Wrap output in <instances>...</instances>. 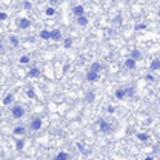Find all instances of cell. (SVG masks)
Wrapping results in <instances>:
<instances>
[{
  "label": "cell",
  "mask_w": 160,
  "mask_h": 160,
  "mask_svg": "<svg viewBox=\"0 0 160 160\" xmlns=\"http://www.w3.org/2000/svg\"><path fill=\"white\" fill-rule=\"evenodd\" d=\"M42 126H43V120H42L40 117H34V119L29 122V128H31V131H40Z\"/></svg>",
  "instance_id": "cell-3"
},
{
  "label": "cell",
  "mask_w": 160,
  "mask_h": 160,
  "mask_svg": "<svg viewBox=\"0 0 160 160\" xmlns=\"http://www.w3.org/2000/svg\"><path fill=\"white\" fill-rule=\"evenodd\" d=\"M135 96V89L132 86H126V97H134Z\"/></svg>",
  "instance_id": "cell-27"
},
{
  "label": "cell",
  "mask_w": 160,
  "mask_h": 160,
  "mask_svg": "<svg viewBox=\"0 0 160 160\" xmlns=\"http://www.w3.org/2000/svg\"><path fill=\"white\" fill-rule=\"evenodd\" d=\"M56 13H57V11H56V8H54V6H51V5L45 10V16H48V17H54V16H56Z\"/></svg>",
  "instance_id": "cell-22"
},
{
  "label": "cell",
  "mask_w": 160,
  "mask_h": 160,
  "mask_svg": "<svg viewBox=\"0 0 160 160\" xmlns=\"http://www.w3.org/2000/svg\"><path fill=\"white\" fill-rule=\"evenodd\" d=\"M2 49H3V43L0 42V53H2Z\"/></svg>",
  "instance_id": "cell-35"
},
{
  "label": "cell",
  "mask_w": 160,
  "mask_h": 160,
  "mask_svg": "<svg viewBox=\"0 0 160 160\" xmlns=\"http://www.w3.org/2000/svg\"><path fill=\"white\" fill-rule=\"evenodd\" d=\"M13 102H14V94H6L5 96V99H3V105L5 106H10V105H13Z\"/></svg>",
  "instance_id": "cell-19"
},
{
  "label": "cell",
  "mask_w": 160,
  "mask_h": 160,
  "mask_svg": "<svg viewBox=\"0 0 160 160\" xmlns=\"http://www.w3.org/2000/svg\"><path fill=\"white\" fill-rule=\"evenodd\" d=\"M145 80H146V82H154V76H152V74H146Z\"/></svg>",
  "instance_id": "cell-33"
},
{
  "label": "cell",
  "mask_w": 160,
  "mask_h": 160,
  "mask_svg": "<svg viewBox=\"0 0 160 160\" xmlns=\"http://www.w3.org/2000/svg\"><path fill=\"white\" fill-rule=\"evenodd\" d=\"M25 108L22 106V105H13L11 106V111H10V114H11V117L14 119V120H19V119H22L23 115H25Z\"/></svg>",
  "instance_id": "cell-1"
},
{
  "label": "cell",
  "mask_w": 160,
  "mask_h": 160,
  "mask_svg": "<svg viewBox=\"0 0 160 160\" xmlns=\"http://www.w3.org/2000/svg\"><path fill=\"white\" fill-rule=\"evenodd\" d=\"M28 77H31V79H39V77H40V69H39V68H31V69L28 71Z\"/></svg>",
  "instance_id": "cell-15"
},
{
  "label": "cell",
  "mask_w": 160,
  "mask_h": 160,
  "mask_svg": "<svg viewBox=\"0 0 160 160\" xmlns=\"http://www.w3.org/2000/svg\"><path fill=\"white\" fill-rule=\"evenodd\" d=\"M89 23V19L86 17V14H83V16H79V17H76V25H79L80 28H85L86 25Z\"/></svg>",
  "instance_id": "cell-7"
},
{
  "label": "cell",
  "mask_w": 160,
  "mask_h": 160,
  "mask_svg": "<svg viewBox=\"0 0 160 160\" xmlns=\"http://www.w3.org/2000/svg\"><path fill=\"white\" fill-rule=\"evenodd\" d=\"M96 123H97V126H99V131H100V132H103V134H109V132L112 131L111 123H109V122H106L105 119H99Z\"/></svg>",
  "instance_id": "cell-2"
},
{
  "label": "cell",
  "mask_w": 160,
  "mask_h": 160,
  "mask_svg": "<svg viewBox=\"0 0 160 160\" xmlns=\"http://www.w3.org/2000/svg\"><path fill=\"white\" fill-rule=\"evenodd\" d=\"M85 79H86V82L94 83V82H97V80H99V72H94V71L88 69V72L85 74Z\"/></svg>",
  "instance_id": "cell-6"
},
{
  "label": "cell",
  "mask_w": 160,
  "mask_h": 160,
  "mask_svg": "<svg viewBox=\"0 0 160 160\" xmlns=\"http://www.w3.org/2000/svg\"><path fill=\"white\" fill-rule=\"evenodd\" d=\"M106 112L114 114V112H115V106H114V105H108V106H106Z\"/></svg>",
  "instance_id": "cell-30"
},
{
  "label": "cell",
  "mask_w": 160,
  "mask_h": 160,
  "mask_svg": "<svg viewBox=\"0 0 160 160\" xmlns=\"http://www.w3.org/2000/svg\"><path fill=\"white\" fill-rule=\"evenodd\" d=\"M72 45H74V39L72 37H63V48L65 49H69Z\"/></svg>",
  "instance_id": "cell-17"
},
{
  "label": "cell",
  "mask_w": 160,
  "mask_h": 160,
  "mask_svg": "<svg viewBox=\"0 0 160 160\" xmlns=\"http://www.w3.org/2000/svg\"><path fill=\"white\" fill-rule=\"evenodd\" d=\"M129 57H131V59H134L135 62H140L143 56H142V51L135 48V49H131V53H129Z\"/></svg>",
  "instance_id": "cell-11"
},
{
  "label": "cell",
  "mask_w": 160,
  "mask_h": 160,
  "mask_svg": "<svg viewBox=\"0 0 160 160\" xmlns=\"http://www.w3.org/2000/svg\"><path fill=\"white\" fill-rule=\"evenodd\" d=\"M39 37H40L42 40H51V31H49V29H42V31L39 33Z\"/></svg>",
  "instance_id": "cell-14"
},
{
  "label": "cell",
  "mask_w": 160,
  "mask_h": 160,
  "mask_svg": "<svg viewBox=\"0 0 160 160\" xmlns=\"http://www.w3.org/2000/svg\"><path fill=\"white\" fill-rule=\"evenodd\" d=\"M135 139L140 140V142H148L149 135H148L146 132H137V134H135Z\"/></svg>",
  "instance_id": "cell-23"
},
{
  "label": "cell",
  "mask_w": 160,
  "mask_h": 160,
  "mask_svg": "<svg viewBox=\"0 0 160 160\" xmlns=\"http://www.w3.org/2000/svg\"><path fill=\"white\" fill-rule=\"evenodd\" d=\"M8 40H10V45H11L13 48H17V46L20 45V40H19V37H17V36H10V37H8Z\"/></svg>",
  "instance_id": "cell-16"
},
{
  "label": "cell",
  "mask_w": 160,
  "mask_h": 160,
  "mask_svg": "<svg viewBox=\"0 0 160 160\" xmlns=\"http://www.w3.org/2000/svg\"><path fill=\"white\" fill-rule=\"evenodd\" d=\"M8 19V14L6 13H0V22H3V20H6Z\"/></svg>",
  "instance_id": "cell-32"
},
{
  "label": "cell",
  "mask_w": 160,
  "mask_h": 160,
  "mask_svg": "<svg viewBox=\"0 0 160 160\" xmlns=\"http://www.w3.org/2000/svg\"><path fill=\"white\" fill-rule=\"evenodd\" d=\"M23 146H25V137L17 139V140H16V149H17V151H22Z\"/></svg>",
  "instance_id": "cell-24"
},
{
  "label": "cell",
  "mask_w": 160,
  "mask_h": 160,
  "mask_svg": "<svg viewBox=\"0 0 160 160\" xmlns=\"http://www.w3.org/2000/svg\"><path fill=\"white\" fill-rule=\"evenodd\" d=\"M51 40H54V42H60V40H63L62 31H60V29H53V31H51Z\"/></svg>",
  "instance_id": "cell-10"
},
{
  "label": "cell",
  "mask_w": 160,
  "mask_h": 160,
  "mask_svg": "<svg viewBox=\"0 0 160 160\" xmlns=\"http://www.w3.org/2000/svg\"><path fill=\"white\" fill-rule=\"evenodd\" d=\"M29 62H31V57H29V56H22V57L19 59V63H20V65H28Z\"/></svg>",
  "instance_id": "cell-26"
},
{
  "label": "cell",
  "mask_w": 160,
  "mask_h": 160,
  "mask_svg": "<svg viewBox=\"0 0 160 160\" xmlns=\"http://www.w3.org/2000/svg\"><path fill=\"white\" fill-rule=\"evenodd\" d=\"M146 28H148V25H146V23H143V22H140V23L134 25V31H143V29H146Z\"/></svg>",
  "instance_id": "cell-25"
},
{
  "label": "cell",
  "mask_w": 160,
  "mask_h": 160,
  "mask_svg": "<svg viewBox=\"0 0 160 160\" xmlns=\"http://www.w3.org/2000/svg\"><path fill=\"white\" fill-rule=\"evenodd\" d=\"M85 100H86V103H92V102L96 100V92H94V91H86Z\"/></svg>",
  "instance_id": "cell-18"
},
{
  "label": "cell",
  "mask_w": 160,
  "mask_h": 160,
  "mask_svg": "<svg viewBox=\"0 0 160 160\" xmlns=\"http://www.w3.org/2000/svg\"><path fill=\"white\" fill-rule=\"evenodd\" d=\"M149 68H151V71H158V69H160V59H154V60L151 62Z\"/></svg>",
  "instance_id": "cell-20"
},
{
  "label": "cell",
  "mask_w": 160,
  "mask_h": 160,
  "mask_svg": "<svg viewBox=\"0 0 160 160\" xmlns=\"http://www.w3.org/2000/svg\"><path fill=\"white\" fill-rule=\"evenodd\" d=\"M157 16H158V17H160V8H158V11H157Z\"/></svg>",
  "instance_id": "cell-36"
},
{
  "label": "cell",
  "mask_w": 160,
  "mask_h": 160,
  "mask_svg": "<svg viewBox=\"0 0 160 160\" xmlns=\"http://www.w3.org/2000/svg\"><path fill=\"white\" fill-rule=\"evenodd\" d=\"M77 148H79V151H80L82 154H88V152L85 151V148H83V145H82V143H77Z\"/></svg>",
  "instance_id": "cell-31"
},
{
  "label": "cell",
  "mask_w": 160,
  "mask_h": 160,
  "mask_svg": "<svg viewBox=\"0 0 160 160\" xmlns=\"http://www.w3.org/2000/svg\"><path fill=\"white\" fill-rule=\"evenodd\" d=\"M89 69H91V71H94V72H99V74H100V71L103 69V65H102L100 62H92V63H91V66H89Z\"/></svg>",
  "instance_id": "cell-12"
},
{
  "label": "cell",
  "mask_w": 160,
  "mask_h": 160,
  "mask_svg": "<svg viewBox=\"0 0 160 160\" xmlns=\"http://www.w3.org/2000/svg\"><path fill=\"white\" fill-rule=\"evenodd\" d=\"M69 157H71V155H69L68 152H65V151H60V152L56 154V158H57V160H68Z\"/></svg>",
  "instance_id": "cell-21"
},
{
  "label": "cell",
  "mask_w": 160,
  "mask_h": 160,
  "mask_svg": "<svg viewBox=\"0 0 160 160\" xmlns=\"http://www.w3.org/2000/svg\"><path fill=\"white\" fill-rule=\"evenodd\" d=\"M72 14H74L76 17L83 16V14H85V6H83V5H74V6H72Z\"/></svg>",
  "instance_id": "cell-9"
},
{
  "label": "cell",
  "mask_w": 160,
  "mask_h": 160,
  "mask_svg": "<svg viewBox=\"0 0 160 160\" xmlns=\"http://www.w3.org/2000/svg\"><path fill=\"white\" fill-rule=\"evenodd\" d=\"M13 134L14 135H26V128L25 126H14Z\"/></svg>",
  "instance_id": "cell-13"
},
{
  "label": "cell",
  "mask_w": 160,
  "mask_h": 160,
  "mask_svg": "<svg viewBox=\"0 0 160 160\" xmlns=\"http://www.w3.org/2000/svg\"><path fill=\"white\" fill-rule=\"evenodd\" d=\"M48 2H49V5H51V6H56V5H59V3H60V0H48Z\"/></svg>",
  "instance_id": "cell-34"
},
{
  "label": "cell",
  "mask_w": 160,
  "mask_h": 160,
  "mask_svg": "<svg viewBox=\"0 0 160 160\" xmlns=\"http://www.w3.org/2000/svg\"><path fill=\"white\" fill-rule=\"evenodd\" d=\"M26 96H28L29 99H34V97H36V92H34V89H33V88H29V89L26 91Z\"/></svg>",
  "instance_id": "cell-29"
},
{
  "label": "cell",
  "mask_w": 160,
  "mask_h": 160,
  "mask_svg": "<svg viewBox=\"0 0 160 160\" xmlns=\"http://www.w3.org/2000/svg\"><path fill=\"white\" fill-rule=\"evenodd\" d=\"M125 2H132V0H125Z\"/></svg>",
  "instance_id": "cell-37"
},
{
  "label": "cell",
  "mask_w": 160,
  "mask_h": 160,
  "mask_svg": "<svg viewBox=\"0 0 160 160\" xmlns=\"http://www.w3.org/2000/svg\"><path fill=\"white\" fill-rule=\"evenodd\" d=\"M123 65H125V68L126 69H129V71H132V69H135V66H137V62L134 60V59H131V57H128L125 62H123Z\"/></svg>",
  "instance_id": "cell-8"
},
{
  "label": "cell",
  "mask_w": 160,
  "mask_h": 160,
  "mask_svg": "<svg viewBox=\"0 0 160 160\" xmlns=\"http://www.w3.org/2000/svg\"><path fill=\"white\" fill-rule=\"evenodd\" d=\"M114 97H115L117 100H123V99H126V86H119V88H115V91H114Z\"/></svg>",
  "instance_id": "cell-4"
},
{
  "label": "cell",
  "mask_w": 160,
  "mask_h": 160,
  "mask_svg": "<svg viewBox=\"0 0 160 160\" xmlns=\"http://www.w3.org/2000/svg\"><path fill=\"white\" fill-rule=\"evenodd\" d=\"M22 6H23V8H25L26 11H29V10L33 8V3H31V2H28V0H25V2L22 3Z\"/></svg>",
  "instance_id": "cell-28"
},
{
  "label": "cell",
  "mask_w": 160,
  "mask_h": 160,
  "mask_svg": "<svg viewBox=\"0 0 160 160\" xmlns=\"http://www.w3.org/2000/svg\"><path fill=\"white\" fill-rule=\"evenodd\" d=\"M31 25H33V23H31V20H29V19H26V17H22V19H19V20H17V26H19L20 29H28Z\"/></svg>",
  "instance_id": "cell-5"
}]
</instances>
